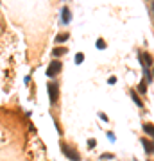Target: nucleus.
Masks as SVG:
<instances>
[{
	"label": "nucleus",
	"mask_w": 154,
	"mask_h": 161,
	"mask_svg": "<svg viewBox=\"0 0 154 161\" xmlns=\"http://www.w3.org/2000/svg\"><path fill=\"white\" fill-rule=\"evenodd\" d=\"M107 82H109V84H115V82H117V77H109Z\"/></svg>",
	"instance_id": "2eb2a0df"
},
{
	"label": "nucleus",
	"mask_w": 154,
	"mask_h": 161,
	"mask_svg": "<svg viewBox=\"0 0 154 161\" xmlns=\"http://www.w3.org/2000/svg\"><path fill=\"white\" fill-rule=\"evenodd\" d=\"M97 49H99V50L106 49V43H104V39H99V41H97Z\"/></svg>",
	"instance_id": "f8f14e48"
},
{
	"label": "nucleus",
	"mask_w": 154,
	"mask_h": 161,
	"mask_svg": "<svg viewBox=\"0 0 154 161\" xmlns=\"http://www.w3.org/2000/svg\"><path fill=\"white\" fill-rule=\"evenodd\" d=\"M145 84H147V82H145V81H143V82H142V84H138V91H140V93H143V95H145V93H147V86H145Z\"/></svg>",
	"instance_id": "9d476101"
},
{
	"label": "nucleus",
	"mask_w": 154,
	"mask_h": 161,
	"mask_svg": "<svg viewBox=\"0 0 154 161\" xmlns=\"http://www.w3.org/2000/svg\"><path fill=\"white\" fill-rule=\"evenodd\" d=\"M142 145H143V149H145L147 154H152V142H149L147 138H142Z\"/></svg>",
	"instance_id": "39448f33"
},
{
	"label": "nucleus",
	"mask_w": 154,
	"mask_h": 161,
	"mask_svg": "<svg viewBox=\"0 0 154 161\" xmlns=\"http://www.w3.org/2000/svg\"><path fill=\"white\" fill-rule=\"evenodd\" d=\"M52 54H54L56 57L64 56V54H67V49H64V47H57V49H54V50H52Z\"/></svg>",
	"instance_id": "6e6552de"
},
{
	"label": "nucleus",
	"mask_w": 154,
	"mask_h": 161,
	"mask_svg": "<svg viewBox=\"0 0 154 161\" xmlns=\"http://www.w3.org/2000/svg\"><path fill=\"white\" fill-rule=\"evenodd\" d=\"M61 70H63V64H61L59 61H56V59H54V61L49 64V68H47V75H49V77H56Z\"/></svg>",
	"instance_id": "7ed1b4c3"
},
{
	"label": "nucleus",
	"mask_w": 154,
	"mask_h": 161,
	"mask_svg": "<svg viewBox=\"0 0 154 161\" xmlns=\"http://www.w3.org/2000/svg\"><path fill=\"white\" fill-rule=\"evenodd\" d=\"M152 14H154V2H152Z\"/></svg>",
	"instance_id": "a211bd4d"
},
{
	"label": "nucleus",
	"mask_w": 154,
	"mask_h": 161,
	"mask_svg": "<svg viewBox=\"0 0 154 161\" xmlns=\"http://www.w3.org/2000/svg\"><path fill=\"white\" fill-rule=\"evenodd\" d=\"M99 117H100V118H102L104 122H107V117H106V114H104V113H100V114H99Z\"/></svg>",
	"instance_id": "dca6fc26"
},
{
	"label": "nucleus",
	"mask_w": 154,
	"mask_h": 161,
	"mask_svg": "<svg viewBox=\"0 0 154 161\" xmlns=\"http://www.w3.org/2000/svg\"><path fill=\"white\" fill-rule=\"evenodd\" d=\"M152 154H154V142H152Z\"/></svg>",
	"instance_id": "6ab92c4d"
},
{
	"label": "nucleus",
	"mask_w": 154,
	"mask_h": 161,
	"mask_svg": "<svg viewBox=\"0 0 154 161\" xmlns=\"http://www.w3.org/2000/svg\"><path fill=\"white\" fill-rule=\"evenodd\" d=\"M47 89H49L50 102H52V104H56V102H57V97H59V86H57V82H56V81L49 82V84H47Z\"/></svg>",
	"instance_id": "f03ea898"
},
{
	"label": "nucleus",
	"mask_w": 154,
	"mask_h": 161,
	"mask_svg": "<svg viewBox=\"0 0 154 161\" xmlns=\"http://www.w3.org/2000/svg\"><path fill=\"white\" fill-rule=\"evenodd\" d=\"M143 131H145V134H149L150 138H154V125L152 124H143Z\"/></svg>",
	"instance_id": "0eeeda50"
},
{
	"label": "nucleus",
	"mask_w": 154,
	"mask_h": 161,
	"mask_svg": "<svg viewBox=\"0 0 154 161\" xmlns=\"http://www.w3.org/2000/svg\"><path fill=\"white\" fill-rule=\"evenodd\" d=\"M107 138H109L111 142H115V134H113V132H107Z\"/></svg>",
	"instance_id": "4468645a"
},
{
	"label": "nucleus",
	"mask_w": 154,
	"mask_h": 161,
	"mask_svg": "<svg viewBox=\"0 0 154 161\" xmlns=\"http://www.w3.org/2000/svg\"><path fill=\"white\" fill-rule=\"evenodd\" d=\"M131 99H133V102L138 106V107H143V102H142V99L138 97V93H136V91L133 89V91H131Z\"/></svg>",
	"instance_id": "423d86ee"
},
{
	"label": "nucleus",
	"mask_w": 154,
	"mask_h": 161,
	"mask_svg": "<svg viewBox=\"0 0 154 161\" xmlns=\"http://www.w3.org/2000/svg\"><path fill=\"white\" fill-rule=\"evenodd\" d=\"M72 21V13H70V9L68 7H63L61 9V24L63 25H68Z\"/></svg>",
	"instance_id": "20e7f679"
},
{
	"label": "nucleus",
	"mask_w": 154,
	"mask_h": 161,
	"mask_svg": "<svg viewBox=\"0 0 154 161\" xmlns=\"http://www.w3.org/2000/svg\"><path fill=\"white\" fill-rule=\"evenodd\" d=\"M106 157H107V159H111L113 156H111V154H102V159H106Z\"/></svg>",
	"instance_id": "f3484780"
},
{
	"label": "nucleus",
	"mask_w": 154,
	"mask_h": 161,
	"mask_svg": "<svg viewBox=\"0 0 154 161\" xmlns=\"http://www.w3.org/2000/svg\"><path fill=\"white\" fill-rule=\"evenodd\" d=\"M82 61H84V56H82V54H77V56H75V64H81Z\"/></svg>",
	"instance_id": "9b49d317"
},
{
	"label": "nucleus",
	"mask_w": 154,
	"mask_h": 161,
	"mask_svg": "<svg viewBox=\"0 0 154 161\" xmlns=\"http://www.w3.org/2000/svg\"><path fill=\"white\" fill-rule=\"evenodd\" d=\"M95 145H97L95 140H88V147H95Z\"/></svg>",
	"instance_id": "ddd939ff"
},
{
	"label": "nucleus",
	"mask_w": 154,
	"mask_h": 161,
	"mask_svg": "<svg viewBox=\"0 0 154 161\" xmlns=\"http://www.w3.org/2000/svg\"><path fill=\"white\" fill-rule=\"evenodd\" d=\"M61 150H63L64 156H67L68 159H72V161H79V159H81L79 154H77V150H75L72 145H68V143H61Z\"/></svg>",
	"instance_id": "f257e3e1"
},
{
	"label": "nucleus",
	"mask_w": 154,
	"mask_h": 161,
	"mask_svg": "<svg viewBox=\"0 0 154 161\" xmlns=\"http://www.w3.org/2000/svg\"><path fill=\"white\" fill-rule=\"evenodd\" d=\"M67 39H68V34H57V36H56V41H57V43H64Z\"/></svg>",
	"instance_id": "1a4fd4ad"
},
{
	"label": "nucleus",
	"mask_w": 154,
	"mask_h": 161,
	"mask_svg": "<svg viewBox=\"0 0 154 161\" xmlns=\"http://www.w3.org/2000/svg\"><path fill=\"white\" fill-rule=\"evenodd\" d=\"M152 75H154V64H152Z\"/></svg>",
	"instance_id": "aec40b11"
}]
</instances>
